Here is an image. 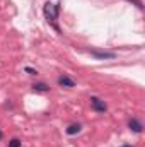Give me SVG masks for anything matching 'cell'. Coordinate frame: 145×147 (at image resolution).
Masks as SVG:
<instances>
[{"instance_id": "6", "label": "cell", "mask_w": 145, "mask_h": 147, "mask_svg": "<svg viewBox=\"0 0 145 147\" xmlns=\"http://www.w3.org/2000/svg\"><path fill=\"white\" fill-rule=\"evenodd\" d=\"M80 130H82L80 123H70L65 132H67V135H77V134H80Z\"/></svg>"}, {"instance_id": "12", "label": "cell", "mask_w": 145, "mask_h": 147, "mask_svg": "<svg viewBox=\"0 0 145 147\" xmlns=\"http://www.w3.org/2000/svg\"><path fill=\"white\" fill-rule=\"evenodd\" d=\"M2 135H3V134H2V130H0V140H2Z\"/></svg>"}, {"instance_id": "8", "label": "cell", "mask_w": 145, "mask_h": 147, "mask_svg": "<svg viewBox=\"0 0 145 147\" xmlns=\"http://www.w3.org/2000/svg\"><path fill=\"white\" fill-rule=\"evenodd\" d=\"M9 147H22V142H21L17 137H14V139L9 140Z\"/></svg>"}, {"instance_id": "3", "label": "cell", "mask_w": 145, "mask_h": 147, "mask_svg": "<svg viewBox=\"0 0 145 147\" xmlns=\"http://www.w3.org/2000/svg\"><path fill=\"white\" fill-rule=\"evenodd\" d=\"M91 108L94 111H97V113H106L108 111V105H106L104 99H101L97 96H92L91 98Z\"/></svg>"}, {"instance_id": "5", "label": "cell", "mask_w": 145, "mask_h": 147, "mask_svg": "<svg viewBox=\"0 0 145 147\" xmlns=\"http://www.w3.org/2000/svg\"><path fill=\"white\" fill-rule=\"evenodd\" d=\"M128 128H130L133 134H142V132H144V123H142L138 118H130V120H128Z\"/></svg>"}, {"instance_id": "1", "label": "cell", "mask_w": 145, "mask_h": 147, "mask_svg": "<svg viewBox=\"0 0 145 147\" xmlns=\"http://www.w3.org/2000/svg\"><path fill=\"white\" fill-rule=\"evenodd\" d=\"M60 10H62V5L60 3H53V2H46L44 3V7H43V12H44V17H46V21L60 33V28H58V24H56V21H58V16H60Z\"/></svg>"}, {"instance_id": "9", "label": "cell", "mask_w": 145, "mask_h": 147, "mask_svg": "<svg viewBox=\"0 0 145 147\" xmlns=\"http://www.w3.org/2000/svg\"><path fill=\"white\" fill-rule=\"evenodd\" d=\"M126 2H130V3H133L138 10H144V2L142 0H126Z\"/></svg>"}, {"instance_id": "2", "label": "cell", "mask_w": 145, "mask_h": 147, "mask_svg": "<svg viewBox=\"0 0 145 147\" xmlns=\"http://www.w3.org/2000/svg\"><path fill=\"white\" fill-rule=\"evenodd\" d=\"M89 53L96 58V60H113L116 58V53L114 51H106V50H97V48H91Z\"/></svg>"}, {"instance_id": "10", "label": "cell", "mask_w": 145, "mask_h": 147, "mask_svg": "<svg viewBox=\"0 0 145 147\" xmlns=\"http://www.w3.org/2000/svg\"><path fill=\"white\" fill-rule=\"evenodd\" d=\"M24 70H26V72L29 74V75H38V70H34V69H31V67H26Z\"/></svg>"}, {"instance_id": "4", "label": "cell", "mask_w": 145, "mask_h": 147, "mask_svg": "<svg viewBox=\"0 0 145 147\" xmlns=\"http://www.w3.org/2000/svg\"><path fill=\"white\" fill-rule=\"evenodd\" d=\"M56 82H58L60 87H65V89H72V87H75V84H77L72 77H68V75H65V74L60 75V77L56 79Z\"/></svg>"}, {"instance_id": "11", "label": "cell", "mask_w": 145, "mask_h": 147, "mask_svg": "<svg viewBox=\"0 0 145 147\" xmlns=\"http://www.w3.org/2000/svg\"><path fill=\"white\" fill-rule=\"evenodd\" d=\"M121 147H133V146H132V144H123Z\"/></svg>"}, {"instance_id": "7", "label": "cell", "mask_w": 145, "mask_h": 147, "mask_svg": "<svg viewBox=\"0 0 145 147\" xmlns=\"http://www.w3.org/2000/svg\"><path fill=\"white\" fill-rule=\"evenodd\" d=\"M33 89L36 92H48L50 91V86L46 82H36V84H33Z\"/></svg>"}]
</instances>
